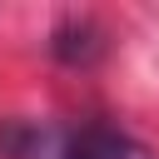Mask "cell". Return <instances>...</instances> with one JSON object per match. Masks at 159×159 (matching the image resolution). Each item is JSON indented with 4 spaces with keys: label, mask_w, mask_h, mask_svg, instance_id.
Segmentation results:
<instances>
[{
    "label": "cell",
    "mask_w": 159,
    "mask_h": 159,
    "mask_svg": "<svg viewBox=\"0 0 159 159\" xmlns=\"http://www.w3.org/2000/svg\"><path fill=\"white\" fill-rule=\"evenodd\" d=\"M50 159H154L149 144L139 134H129L124 124L109 119H89L70 134H60V144L50 149Z\"/></svg>",
    "instance_id": "obj_1"
},
{
    "label": "cell",
    "mask_w": 159,
    "mask_h": 159,
    "mask_svg": "<svg viewBox=\"0 0 159 159\" xmlns=\"http://www.w3.org/2000/svg\"><path fill=\"white\" fill-rule=\"evenodd\" d=\"M104 50H109V35H104V25L94 15H60L55 30H50V55L60 65H70V70L99 65Z\"/></svg>",
    "instance_id": "obj_2"
}]
</instances>
